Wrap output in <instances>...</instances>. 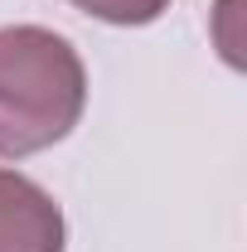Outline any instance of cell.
I'll return each mask as SVG.
<instances>
[{"mask_svg": "<svg viewBox=\"0 0 247 252\" xmlns=\"http://www.w3.org/2000/svg\"><path fill=\"white\" fill-rule=\"evenodd\" d=\"M88 102L78 49L54 30H0V156L20 160L63 141Z\"/></svg>", "mask_w": 247, "mask_h": 252, "instance_id": "6da1fadb", "label": "cell"}, {"mask_svg": "<svg viewBox=\"0 0 247 252\" xmlns=\"http://www.w3.org/2000/svg\"><path fill=\"white\" fill-rule=\"evenodd\" d=\"M0 252H63L54 194L15 170H0Z\"/></svg>", "mask_w": 247, "mask_h": 252, "instance_id": "7a4b0ae2", "label": "cell"}, {"mask_svg": "<svg viewBox=\"0 0 247 252\" xmlns=\"http://www.w3.org/2000/svg\"><path fill=\"white\" fill-rule=\"evenodd\" d=\"M73 5L107 25H151L170 10V0H73Z\"/></svg>", "mask_w": 247, "mask_h": 252, "instance_id": "3957f363", "label": "cell"}]
</instances>
